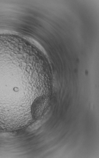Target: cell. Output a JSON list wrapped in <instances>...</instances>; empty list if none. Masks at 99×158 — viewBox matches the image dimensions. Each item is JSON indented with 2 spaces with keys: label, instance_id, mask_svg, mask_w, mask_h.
Segmentation results:
<instances>
[{
  "label": "cell",
  "instance_id": "cell-1",
  "mask_svg": "<svg viewBox=\"0 0 99 158\" xmlns=\"http://www.w3.org/2000/svg\"><path fill=\"white\" fill-rule=\"evenodd\" d=\"M48 98L42 95L37 98L33 102L31 108L32 115L34 119H38L43 114L48 107Z\"/></svg>",
  "mask_w": 99,
  "mask_h": 158
}]
</instances>
